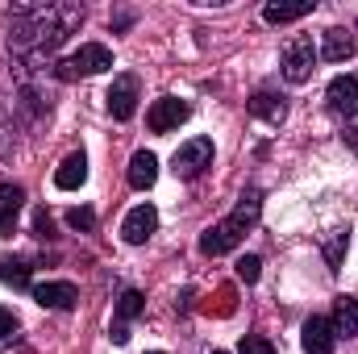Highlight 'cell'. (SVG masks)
I'll use <instances>...</instances> for the list:
<instances>
[{"label": "cell", "mask_w": 358, "mask_h": 354, "mask_svg": "<svg viewBox=\"0 0 358 354\" xmlns=\"http://www.w3.org/2000/svg\"><path fill=\"white\" fill-rule=\"evenodd\" d=\"M84 21L80 4H17L13 8V29H8V46L13 55L42 63L50 50H59L71 29Z\"/></svg>", "instance_id": "1"}, {"label": "cell", "mask_w": 358, "mask_h": 354, "mask_svg": "<svg viewBox=\"0 0 358 354\" xmlns=\"http://www.w3.org/2000/svg\"><path fill=\"white\" fill-rule=\"evenodd\" d=\"M259 213H263V196H259V192H246V196L238 200V208H234L225 221H217L213 229H204V238H200V255H208V259L229 255V250L246 238V229L259 225Z\"/></svg>", "instance_id": "2"}, {"label": "cell", "mask_w": 358, "mask_h": 354, "mask_svg": "<svg viewBox=\"0 0 358 354\" xmlns=\"http://www.w3.org/2000/svg\"><path fill=\"white\" fill-rule=\"evenodd\" d=\"M317 59H321V50L313 46V38H304V34L287 38L283 59H279V63H283V80H287V84H304V80H313Z\"/></svg>", "instance_id": "3"}, {"label": "cell", "mask_w": 358, "mask_h": 354, "mask_svg": "<svg viewBox=\"0 0 358 354\" xmlns=\"http://www.w3.org/2000/svg\"><path fill=\"white\" fill-rule=\"evenodd\" d=\"M113 67V50L104 42H84L76 55H67L59 63V80H80V76H100Z\"/></svg>", "instance_id": "4"}, {"label": "cell", "mask_w": 358, "mask_h": 354, "mask_svg": "<svg viewBox=\"0 0 358 354\" xmlns=\"http://www.w3.org/2000/svg\"><path fill=\"white\" fill-rule=\"evenodd\" d=\"M208 163H213V138H192L176 150L171 171H176V179H200Z\"/></svg>", "instance_id": "5"}, {"label": "cell", "mask_w": 358, "mask_h": 354, "mask_svg": "<svg viewBox=\"0 0 358 354\" xmlns=\"http://www.w3.org/2000/svg\"><path fill=\"white\" fill-rule=\"evenodd\" d=\"M138 88H142V84H138L134 71H125V76L113 80V88H108L104 100H108V113H113L117 121H129V117L138 113Z\"/></svg>", "instance_id": "6"}, {"label": "cell", "mask_w": 358, "mask_h": 354, "mask_svg": "<svg viewBox=\"0 0 358 354\" xmlns=\"http://www.w3.org/2000/svg\"><path fill=\"white\" fill-rule=\"evenodd\" d=\"M187 121V104L176 100V96H163V100H155L150 104V113H146V125H150V134H171Z\"/></svg>", "instance_id": "7"}, {"label": "cell", "mask_w": 358, "mask_h": 354, "mask_svg": "<svg viewBox=\"0 0 358 354\" xmlns=\"http://www.w3.org/2000/svg\"><path fill=\"white\" fill-rule=\"evenodd\" d=\"M155 229H159V213H155V204H138V208H129V217L121 221V238H125L129 246H142Z\"/></svg>", "instance_id": "8"}, {"label": "cell", "mask_w": 358, "mask_h": 354, "mask_svg": "<svg viewBox=\"0 0 358 354\" xmlns=\"http://www.w3.org/2000/svg\"><path fill=\"white\" fill-rule=\"evenodd\" d=\"M325 100L338 117H358V80L355 76H334L325 88Z\"/></svg>", "instance_id": "9"}, {"label": "cell", "mask_w": 358, "mask_h": 354, "mask_svg": "<svg viewBox=\"0 0 358 354\" xmlns=\"http://www.w3.org/2000/svg\"><path fill=\"white\" fill-rule=\"evenodd\" d=\"M34 300H38L42 309H59V313H67V309H76L80 292H76V283H67V279H46V283L34 288Z\"/></svg>", "instance_id": "10"}, {"label": "cell", "mask_w": 358, "mask_h": 354, "mask_svg": "<svg viewBox=\"0 0 358 354\" xmlns=\"http://www.w3.org/2000/svg\"><path fill=\"white\" fill-rule=\"evenodd\" d=\"M25 208V192L8 179H0V238H13L17 234V217Z\"/></svg>", "instance_id": "11"}, {"label": "cell", "mask_w": 358, "mask_h": 354, "mask_svg": "<svg viewBox=\"0 0 358 354\" xmlns=\"http://www.w3.org/2000/svg\"><path fill=\"white\" fill-rule=\"evenodd\" d=\"M300 346H304V354H334V346H338L334 325L325 317H308L300 330Z\"/></svg>", "instance_id": "12"}, {"label": "cell", "mask_w": 358, "mask_h": 354, "mask_svg": "<svg viewBox=\"0 0 358 354\" xmlns=\"http://www.w3.org/2000/svg\"><path fill=\"white\" fill-rule=\"evenodd\" d=\"M250 113L259 117V121H267V125H283V117H287V104H283V96L271 88H259L250 96Z\"/></svg>", "instance_id": "13"}, {"label": "cell", "mask_w": 358, "mask_h": 354, "mask_svg": "<svg viewBox=\"0 0 358 354\" xmlns=\"http://www.w3.org/2000/svg\"><path fill=\"white\" fill-rule=\"evenodd\" d=\"M84 179H88V159H84V150H71V155L59 163V171H55V187L76 192Z\"/></svg>", "instance_id": "14"}, {"label": "cell", "mask_w": 358, "mask_h": 354, "mask_svg": "<svg viewBox=\"0 0 358 354\" xmlns=\"http://www.w3.org/2000/svg\"><path fill=\"white\" fill-rule=\"evenodd\" d=\"M334 338H358V300L355 296H338L334 300Z\"/></svg>", "instance_id": "15"}, {"label": "cell", "mask_w": 358, "mask_h": 354, "mask_svg": "<svg viewBox=\"0 0 358 354\" xmlns=\"http://www.w3.org/2000/svg\"><path fill=\"white\" fill-rule=\"evenodd\" d=\"M155 179H159V159H155L150 150H138V155L129 159V187L146 192V187H155Z\"/></svg>", "instance_id": "16"}, {"label": "cell", "mask_w": 358, "mask_h": 354, "mask_svg": "<svg viewBox=\"0 0 358 354\" xmlns=\"http://www.w3.org/2000/svg\"><path fill=\"white\" fill-rule=\"evenodd\" d=\"M355 55V38L346 29H325V42H321V59L329 63H346Z\"/></svg>", "instance_id": "17"}, {"label": "cell", "mask_w": 358, "mask_h": 354, "mask_svg": "<svg viewBox=\"0 0 358 354\" xmlns=\"http://www.w3.org/2000/svg\"><path fill=\"white\" fill-rule=\"evenodd\" d=\"M313 8H317L313 0H296V4H267V8H263V21H267V25H287V21L308 17Z\"/></svg>", "instance_id": "18"}, {"label": "cell", "mask_w": 358, "mask_h": 354, "mask_svg": "<svg viewBox=\"0 0 358 354\" xmlns=\"http://www.w3.org/2000/svg\"><path fill=\"white\" fill-rule=\"evenodd\" d=\"M142 313H146V296H142L138 288H125L121 300H117V325H129V321L142 317Z\"/></svg>", "instance_id": "19"}, {"label": "cell", "mask_w": 358, "mask_h": 354, "mask_svg": "<svg viewBox=\"0 0 358 354\" xmlns=\"http://www.w3.org/2000/svg\"><path fill=\"white\" fill-rule=\"evenodd\" d=\"M0 283H8V288H29V263H25V259H0Z\"/></svg>", "instance_id": "20"}, {"label": "cell", "mask_w": 358, "mask_h": 354, "mask_svg": "<svg viewBox=\"0 0 358 354\" xmlns=\"http://www.w3.org/2000/svg\"><path fill=\"white\" fill-rule=\"evenodd\" d=\"M350 250V229H334L329 238H325V259H329V267L338 271L342 267V255Z\"/></svg>", "instance_id": "21"}, {"label": "cell", "mask_w": 358, "mask_h": 354, "mask_svg": "<svg viewBox=\"0 0 358 354\" xmlns=\"http://www.w3.org/2000/svg\"><path fill=\"white\" fill-rule=\"evenodd\" d=\"M259 275H263V259L259 255H242L238 259V279L242 283H259Z\"/></svg>", "instance_id": "22"}, {"label": "cell", "mask_w": 358, "mask_h": 354, "mask_svg": "<svg viewBox=\"0 0 358 354\" xmlns=\"http://www.w3.org/2000/svg\"><path fill=\"white\" fill-rule=\"evenodd\" d=\"M238 354H275V346H271L263 334H246L242 346H238Z\"/></svg>", "instance_id": "23"}, {"label": "cell", "mask_w": 358, "mask_h": 354, "mask_svg": "<svg viewBox=\"0 0 358 354\" xmlns=\"http://www.w3.org/2000/svg\"><path fill=\"white\" fill-rule=\"evenodd\" d=\"M67 225H71V229H84V234H88L92 225H96V213H92V208H71V213H67Z\"/></svg>", "instance_id": "24"}, {"label": "cell", "mask_w": 358, "mask_h": 354, "mask_svg": "<svg viewBox=\"0 0 358 354\" xmlns=\"http://www.w3.org/2000/svg\"><path fill=\"white\" fill-rule=\"evenodd\" d=\"M17 334V313L13 309H0V342H8Z\"/></svg>", "instance_id": "25"}, {"label": "cell", "mask_w": 358, "mask_h": 354, "mask_svg": "<svg viewBox=\"0 0 358 354\" xmlns=\"http://www.w3.org/2000/svg\"><path fill=\"white\" fill-rule=\"evenodd\" d=\"M34 234H38V238H50V217H46V208L34 213Z\"/></svg>", "instance_id": "26"}, {"label": "cell", "mask_w": 358, "mask_h": 354, "mask_svg": "<svg viewBox=\"0 0 358 354\" xmlns=\"http://www.w3.org/2000/svg\"><path fill=\"white\" fill-rule=\"evenodd\" d=\"M108 338H113L117 346H125V342H129V325H113V330H108Z\"/></svg>", "instance_id": "27"}, {"label": "cell", "mask_w": 358, "mask_h": 354, "mask_svg": "<svg viewBox=\"0 0 358 354\" xmlns=\"http://www.w3.org/2000/svg\"><path fill=\"white\" fill-rule=\"evenodd\" d=\"M150 354H163V351H150Z\"/></svg>", "instance_id": "28"}, {"label": "cell", "mask_w": 358, "mask_h": 354, "mask_svg": "<svg viewBox=\"0 0 358 354\" xmlns=\"http://www.w3.org/2000/svg\"><path fill=\"white\" fill-rule=\"evenodd\" d=\"M213 354H225V351H213Z\"/></svg>", "instance_id": "29"}]
</instances>
